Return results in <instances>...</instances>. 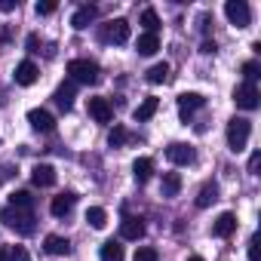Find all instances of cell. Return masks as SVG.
<instances>
[{"label":"cell","mask_w":261,"mask_h":261,"mask_svg":"<svg viewBox=\"0 0 261 261\" xmlns=\"http://www.w3.org/2000/svg\"><path fill=\"white\" fill-rule=\"evenodd\" d=\"M0 221H4L7 227H13L16 233H34V215H31V209H13V206H7L4 212H0Z\"/></svg>","instance_id":"cell-1"},{"label":"cell","mask_w":261,"mask_h":261,"mask_svg":"<svg viewBox=\"0 0 261 261\" xmlns=\"http://www.w3.org/2000/svg\"><path fill=\"white\" fill-rule=\"evenodd\" d=\"M249 136H252V123H249L246 117H233V120L227 123V145H230L233 154H240V151L249 145Z\"/></svg>","instance_id":"cell-2"},{"label":"cell","mask_w":261,"mask_h":261,"mask_svg":"<svg viewBox=\"0 0 261 261\" xmlns=\"http://www.w3.org/2000/svg\"><path fill=\"white\" fill-rule=\"evenodd\" d=\"M68 74H71L74 83H86V86L98 83V65L89 62V59H71L68 62Z\"/></svg>","instance_id":"cell-3"},{"label":"cell","mask_w":261,"mask_h":261,"mask_svg":"<svg viewBox=\"0 0 261 261\" xmlns=\"http://www.w3.org/2000/svg\"><path fill=\"white\" fill-rule=\"evenodd\" d=\"M224 16H227V22L237 25V28H249V19H252L246 0H227V4H224Z\"/></svg>","instance_id":"cell-4"},{"label":"cell","mask_w":261,"mask_h":261,"mask_svg":"<svg viewBox=\"0 0 261 261\" xmlns=\"http://www.w3.org/2000/svg\"><path fill=\"white\" fill-rule=\"evenodd\" d=\"M233 101H237V108H243V111H255L258 101H261V92H258L255 83H243V86L233 92Z\"/></svg>","instance_id":"cell-5"},{"label":"cell","mask_w":261,"mask_h":261,"mask_svg":"<svg viewBox=\"0 0 261 261\" xmlns=\"http://www.w3.org/2000/svg\"><path fill=\"white\" fill-rule=\"evenodd\" d=\"M166 157H169V163H175V166H191L194 157H197V151H194L191 145H185V142H175V145L166 148Z\"/></svg>","instance_id":"cell-6"},{"label":"cell","mask_w":261,"mask_h":261,"mask_svg":"<svg viewBox=\"0 0 261 261\" xmlns=\"http://www.w3.org/2000/svg\"><path fill=\"white\" fill-rule=\"evenodd\" d=\"M86 108H89V117H92L95 123H111V117H114V108H111L108 98H98V95H95V98H89Z\"/></svg>","instance_id":"cell-7"},{"label":"cell","mask_w":261,"mask_h":261,"mask_svg":"<svg viewBox=\"0 0 261 261\" xmlns=\"http://www.w3.org/2000/svg\"><path fill=\"white\" fill-rule=\"evenodd\" d=\"M120 237L123 240H142L145 237V221L142 218H133V215L123 218L120 221Z\"/></svg>","instance_id":"cell-8"},{"label":"cell","mask_w":261,"mask_h":261,"mask_svg":"<svg viewBox=\"0 0 261 261\" xmlns=\"http://www.w3.org/2000/svg\"><path fill=\"white\" fill-rule=\"evenodd\" d=\"M74 203H77V194H71V191H65V194H59V197H53V203H49V212H53L56 218H62V215H68V212L74 209Z\"/></svg>","instance_id":"cell-9"},{"label":"cell","mask_w":261,"mask_h":261,"mask_svg":"<svg viewBox=\"0 0 261 261\" xmlns=\"http://www.w3.org/2000/svg\"><path fill=\"white\" fill-rule=\"evenodd\" d=\"M28 123L37 129V133H49V129L56 126L53 114H49V111H43V108H34V111H28Z\"/></svg>","instance_id":"cell-10"},{"label":"cell","mask_w":261,"mask_h":261,"mask_svg":"<svg viewBox=\"0 0 261 261\" xmlns=\"http://www.w3.org/2000/svg\"><path fill=\"white\" fill-rule=\"evenodd\" d=\"M197 108H203V95L200 92H181L178 95V114H181V120H188L191 111H197Z\"/></svg>","instance_id":"cell-11"},{"label":"cell","mask_w":261,"mask_h":261,"mask_svg":"<svg viewBox=\"0 0 261 261\" xmlns=\"http://www.w3.org/2000/svg\"><path fill=\"white\" fill-rule=\"evenodd\" d=\"M111 43H126L129 40V22L126 19H114L108 22V34H105Z\"/></svg>","instance_id":"cell-12"},{"label":"cell","mask_w":261,"mask_h":261,"mask_svg":"<svg viewBox=\"0 0 261 261\" xmlns=\"http://www.w3.org/2000/svg\"><path fill=\"white\" fill-rule=\"evenodd\" d=\"M13 77H16L19 86H31V83L37 80V65H34V62H19Z\"/></svg>","instance_id":"cell-13"},{"label":"cell","mask_w":261,"mask_h":261,"mask_svg":"<svg viewBox=\"0 0 261 261\" xmlns=\"http://www.w3.org/2000/svg\"><path fill=\"white\" fill-rule=\"evenodd\" d=\"M31 181H34L37 188H53V185H56V169L46 166V163H43V166H34V169H31Z\"/></svg>","instance_id":"cell-14"},{"label":"cell","mask_w":261,"mask_h":261,"mask_svg":"<svg viewBox=\"0 0 261 261\" xmlns=\"http://www.w3.org/2000/svg\"><path fill=\"white\" fill-rule=\"evenodd\" d=\"M233 227H237V215H233V212H221V215L215 218V224H212V233H215V237H230Z\"/></svg>","instance_id":"cell-15"},{"label":"cell","mask_w":261,"mask_h":261,"mask_svg":"<svg viewBox=\"0 0 261 261\" xmlns=\"http://www.w3.org/2000/svg\"><path fill=\"white\" fill-rule=\"evenodd\" d=\"M95 16H98V10H95V7H80V10L71 16V25H74L77 31H83V28H89V25L95 22Z\"/></svg>","instance_id":"cell-16"},{"label":"cell","mask_w":261,"mask_h":261,"mask_svg":"<svg viewBox=\"0 0 261 261\" xmlns=\"http://www.w3.org/2000/svg\"><path fill=\"white\" fill-rule=\"evenodd\" d=\"M74 80H68V83H62L59 89H56V105L62 108V111H71V105H74Z\"/></svg>","instance_id":"cell-17"},{"label":"cell","mask_w":261,"mask_h":261,"mask_svg":"<svg viewBox=\"0 0 261 261\" xmlns=\"http://www.w3.org/2000/svg\"><path fill=\"white\" fill-rule=\"evenodd\" d=\"M215 200H218V185H215V181H206V185L200 188V194H197V206L206 209V206H212Z\"/></svg>","instance_id":"cell-18"},{"label":"cell","mask_w":261,"mask_h":261,"mask_svg":"<svg viewBox=\"0 0 261 261\" xmlns=\"http://www.w3.org/2000/svg\"><path fill=\"white\" fill-rule=\"evenodd\" d=\"M136 49H139V56H154L160 49V37L157 34H142L139 43H136Z\"/></svg>","instance_id":"cell-19"},{"label":"cell","mask_w":261,"mask_h":261,"mask_svg":"<svg viewBox=\"0 0 261 261\" xmlns=\"http://www.w3.org/2000/svg\"><path fill=\"white\" fill-rule=\"evenodd\" d=\"M157 108H160V101H157L154 95H148V98H145V101H142V105L136 108V120H139V123H145V120H151V117L157 114Z\"/></svg>","instance_id":"cell-20"},{"label":"cell","mask_w":261,"mask_h":261,"mask_svg":"<svg viewBox=\"0 0 261 261\" xmlns=\"http://www.w3.org/2000/svg\"><path fill=\"white\" fill-rule=\"evenodd\" d=\"M151 172H154V160H151V157H139V160L133 163V175H136V181H148Z\"/></svg>","instance_id":"cell-21"},{"label":"cell","mask_w":261,"mask_h":261,"mask_svg":"<svg viewBox=\"0 0 261 261\" xmlns=\"http://www.w3.org/2000/svg\"><path fill=\"white\" fill-rule=\"evenodd\" d=\"M160 191H163V197H175V194L181 191V175H178V172H166Z\"/></svg>","instance_id":"cell-22"},{"label":"cell","mask_w":261,"mask_h":261,"mask_svg":"<svg viewBox=\"0 0 261 261\" xmlns=\"http://www.w3.org/2000/svg\"><path fill=\"white\" fill-rule=\"evenodd\" d=\"M46 252H49V255H68V252H71V243H68L65 237L49 233V237H46Z\"/></svg>","instance_id":"cell-23"},{"label":"cell","mask_w":261,"mask_h":261,"mask_svg":"<svg viewBox=\"0 0 261 261\" xmlns=\"http://www.w3.org/2000/svg\"><path fill=\"white\" fill-rule=\"evenodd\" d=\"M101 261H123V246L117 243V240H108V243H101Z\"/></svg>","instance_id":"cell-24"},{"label":"cell","mask_w":261,"mask_h":261,"mask_svg":"<svg viewBox=\"0 0 261 261\" xmlns=\"http://www.w3.org/2000/svg\"><path fill=\"white\" fill-rule=\"evenodd\" d=\"M166 80H169V65H166V62H157V65L148 71V83L160 86V83H166Z\"/></svg>","instance_id":"cell-25"},{"label":"cell","mask_w":261,"mask_h":261,"mask_svg":"<svg viewBox=\"0 0 261 261\" xmlns=\"http://www.w3.org/2000/svg\"><path fill=\"white\" fill-rule=\"evenodd\" d=\"M31 203H34V197L28 191H13L10 194V206L13 209H31Z\"/></svg>","instance_id":"cell-26"},{"label":"cell","mask_w":261,"mask_h":261,"mask_svg":"<svg viewBox=\"0 0 261 261\" xmlns=\"http://www.w3.org/2000/svg\"><path fill=\"white\" fill-rule=\"evenodd\" d=\"M86 221H89V224H92L95 230H101V227L108 224V212H105L101 206H92V209L86 212Z\"/></svg>","instance_id":"cell-27"},{"label":"cell","mask_w":261,"mask_h":261,"mask_svg":"<svg viewBox=\"0 0 261 261\" xmlns=\"http://www.w3.org/2000/svg\"><path fill=\"white\" fill-rule=\"evenodd\" d=\"M142 25H145V34H157V31H160L157 13H154V10H145V13H142Z\"/></svg>","instance_id":"cell-28"},{"label":"cell","mask_w":261,"mask_h":261,"mask_svg":"<svg viewBox=\"0 0 261 261\" xmlns=\"http://www.w3.org/2000/svg\"><path fill=\"white\" fill-rule=\"evenodd\" d=\"M126 139H129L126 129H123V126H114V129H111V136H108V145H111V148H120Z\"/></svg>","instance_id":"cell-29"},{"label":"cell","mask_w":261,"mask_h":261,"mask_svg":"<svg viewBox=\"0 0 261 261\" xmlns=\"http://www.w3.org/2000/svg\"><path fill=\"white\" fill-rule=\"evenodd\" d=\"M133 261H160V255H157V249H151V246H139Z\"/></svg>","instance_id":"cell-30"},{"label":"cell","mask_w":261,"mask_h":261,"mask_svg":"<svg viewBox=\"0 0 261 261\" xmlns=\"http://www.w3.org/2000/svg\"><path fill=\"white\" fill-rule=\"evenodd\" d=\"M258 71H261V68H258V62H246V65H243V77H246V83H255Z\"/></svg>","instance_id":"cell-31"},{"label":"cell","mask_w":261,"mask_h":261,"mask_svg":"<svg viewBox=\"0 0 261 261\" xmlns=\"http://www.w3.org/2000/svg\"><path fill=\"white\" fill-rule=\"evenodd\" d=\"M10 261H31V255H28V249H25V246H13Z\"/></svg>","instance_id":"cell-32"},{"label":"cell","mask_w":261,"mask_h":261,"mask_svg":"<svg viewBox=\"0 0 261 261\" xmlns=\"http://www.w3.org/2000/svg\"><path fill=\"white\" fill-rule=\"evenodd\" d=\"M249 261H261V252H258V237H249Z\"/></svg>","instance_id":"cell-33"},{"label":"cell","mask_w":261,"mask_h":261,"mask_svg":"<svg viewBox=\"0 0 261 261\" xmlns=\"http://www.w3.org/2000/svg\"><path fill=\"white\" fill-rule=\"evenodd\" d=\"M56 13V4L53 0H43V4H37V16H53Z\"/></svg>","instance_id":"cell-34"},{"label":"cell","mask_w":261,"mask_h":261,"mask_svg":"<svg viewBox=\"0 0 261 261\" xmlns=\"http://www.w3.org/2000/svg\"><path fill=\"white\" fill-rule=\"evenodd\" d=\"M258 163H261V154L255 151V154L249 157V172H258Z\"/></svg>","instance_id":"cell-35"},{"label":"cell","mask_w":261,"mask_h":261,"mask_svg":"<svg viewBox=\"0 0 261 261\" xmlns=\"http://www.w3.org/2000/svg\"><path fill=\"white\" fill-rule=\"evenodd\" d=\"M19 4H16V0H0V10H4V13H13Z\"/></svg>","instance_id":"cell-36"},{"label":"cell","mask_w":261,"mask_h":261,"mask_svg":"<svg viewBox=\"0 0 261 261\" xmlns=\"http://www.w3.org/2000/svg\"><path fill=\"white\" fill-rule=\"evenodd\" d=\"M0 261H7V252H4V249H0Z\"/></svg>","instance_id":"cell-37"},{"label":"cell","mask_w":261,"mask_h":261,"mask_svg":"<svg viewBox=\"0 0 261 261\" xmlns=\"http://www.w3.org/2000/svg\"><path fill=\"white\" fill-rule=\"evenodd\" d=\"M188 261H203V258H200V255H194V258H188Z\"/></svg>","instance_id":"cell-38"}]
</instances>
